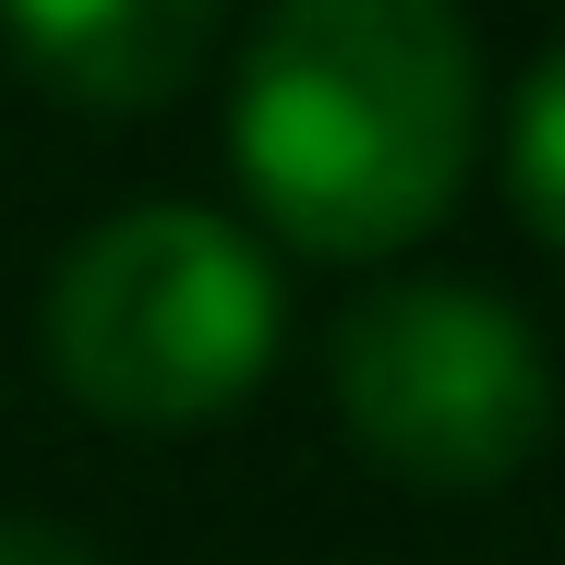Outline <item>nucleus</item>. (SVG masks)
<instances>
[{"label":"nucleus","instance_id":"1","mask_svg":"<svg viewBox=\"0 0 565 565\" xmlns=\"http://www.w3.org/2000/svg\"><path fill=\"white\" fill-rule=\"evenodd\" d=\"M481 157V49L446 0H289L241 36L228 169L289 253L385 265Z\"/></svg>","mask_w":565,"mask_h":565},{"label":"nucleus","instance_id":"2","mask_svg":"<svg viewBox=\"0 0 565 565\" xmlns=\"http://www.w3.org/2000/svg\"><path fill=\"white\" fill-rule=\"evenodd\" d=\"M289 338V289L277 253L217 205H120L109 228H85L49 277V385L120 422V434H193L228 422Z\"/></svg>","mask_w":565,"mask_h":565},{"label":"nucleus","instance_id":"3","mask_svg":"<svg viewBox=\"0 0 565 565\" xmlns=\"http://www.w3.org/2000/svg\"><path fill=\"white\" fill-rule=\"evenodd\" d=\"M338 422L409 493H493L554 446V349L481 277H385L338 313Z\"/></svg>","mask_w":565,"mask_h":565},{"label":"nucleus","instance_id":"4","mask_svg":"<svg viewBox=\"0 0 565 565\" xmlns=\"http://www.w3.org/2000/svg\"><path fill=\"white\" fill-rule=\"evenodd\" d=\"M0 49L49 97H73L97 120H132V109H169L217 61V12L205 0H49V12L24 0V12H0Z\"/></svg>","mask_w":565,"mask_h":565},{"label":"nucleus","instance_id":"5","mask_svg":"<svg viewBox=\"0 0 565 565\" xmlns=\"http://www.w3.org/2000/svg\"><path fill=\"white\" fill-rule=\"evenodd\" d=\"M505 193H518V217L565 253V36L530 61V85L505 97Z\"/></svg>","mask_w":565,"mask_h":565},{"label":"nucleus","instance_id":"6","mask_svg":"<svg viewBox=\"0 0 565 565\" xmlns=\"http://www.w3.org/2000/svg\"><path fill=\"white\" fill-rule=\"evenodd\" d=\"M0 565H97L73 530H49V518H0Z\"/></svg>","mask_w":565,"mask_h":565}]
</instances>
